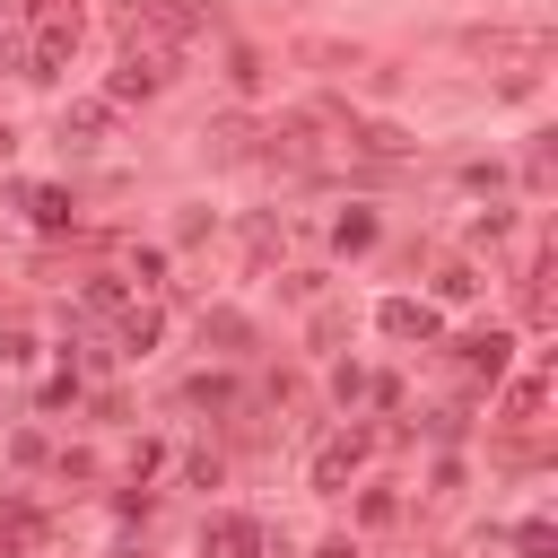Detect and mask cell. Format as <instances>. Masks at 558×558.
Wrapping results in <instances>:
<instances>
[{"label": "cell", "mask_w": 558, "mask_h": 558, "mask_svg": "<svg viewBox=\"0 0 558 558\" xmlns=\"http://www.w3.org/2000/svg\"><path fill=\"white\" fill-rule=\"evenodd\" d=\"M471 52H480V61H497L506 78H532V70L549 61V35H541V26H480V35H471Z\"/></svg>", "instance_id": "cell-1"}, {"label": "cell", "mask_w": 558, "mask_h": 558, "mask_svg": "<svg viewBox=\"0 0 558 558\" xmlns=\"http://www.w3.org/2000/svg\"><path fill=\"white\" fill-rule=\"evenodd\" d=\"M506 349H514V340H506V331H471V340H462V366H471V375H488V384H497V375H506Z\"/></svg>", "instance_id": "cell-2"}, {"label": "cell", "mask_w": 558, "mask_h": 558, "mask_svg": "<svg viewBox=\"0 0 558 558\" xmlns=\"http://www.w3.org/2000/svg\"><path fill=\"white\" fill-rule=\"evenodd\" d=\"M44 541H52V523H44V514H9V523H0V558H35Z\"/></svg>", "instance_id": "cell-3"}, {"label": "cell", "mask_w": 558, "mask_h": 558, "mask_svg": "<svg viewBox=\"0 0 558 558\" xmlns=\"http://www.w3.org/2000/svg\"><path fill=\"white\" fill-rule=\"evenodd\" d=\"M384 331H392V340H427V331H436V314H427V305H410V296H392V305H384Z\"/></svg>", "instance_id": "cell-4"}, {"label": "cell", "mask_w": 558, "mask_h": 558, "mask_svg": "<svg viewBox=\"0 0 558 558\" xmlns=\"http://www.w3.org/2000/svg\"><path fill=\"white\" fill-rule=\"evenodd\" d=\"M357 453H366V436H340V445H331V453L314 462V480H323V488H340V480L357 471Z\"/></svg>", "instance_id": "cell-5"}, {"label": "cell", "mask_w": 558, "mask_h": 558, "mask_svg": "<svg viewBox=\"0 0 558 558\" xmlns=\"http://www.w3.org/2000/svg\"><path fill=\"white\" fill-rule=\"evenodd\" d=\"M209 549H227V558L253 549V523H244V514H218V523H209Z\"/></svg>", "instance_id": "cell-6"}, {"label": "cell", "mask_w": 558, "mask_h": 558, "mask_svg": "<svg viewBox=\"0 0 558 558\" xmlns=\"http://www.w3.org/2000/svg\"><path fill=\"white\" fill-rule=\"evenodd\" d=\"M314 558H357V549H349V541H323V549H314Z\"/></svg>", "instance_id": "cell-7"}]
</instances>
